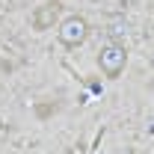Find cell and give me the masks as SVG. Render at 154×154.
Listing matches in <instances>:
<instances>
[{
  "instance_id": "cell-1",
  "label": "cell",
  "mask_w": 154,
  "mask_h": 154,
  "mask_svg": "<svg viewBox=\"0 0 154 154\" xmlns=\"http://www.w3.org/2000/svg\"><path fill=\"white\" fill-rule=\"evenodd\" d=\"M98 65H101V74L110 77V80L122 77L125 65H128V51H125V45L107 42V45L101 48V54H98Z\"/></svg>"
},
{
  "instance_id": "cell-4",
  "label": "cell",
  "mask_w": 154,
  "mask_h": 154,
  "mask_svg": "<svg viewBox=\"0 0 154 154\" xmlns=\"http://www.w3.org/2000/svg\"><path fill=\"white\" fill-rule=\"evenodd\" d=\"M107 36H110V42H116L119 36H125V18H113V21H110Z\"/></svg>"
},
{
  "instance_id": "cell-6",
  "label": "cell",
  "mask_w": 154,
  "mask_h": 154,
  "mask_svg": "<svg viewBox=\"0 0 154 154\" xmlns=\"http://www.w3.org/2000/svg\"><path fill=\"white\" fill-rule=\"evenodd\" d=\"M125 154H134V151H131V148H128V151H125Z\"/></svg>"
},
{
  "instance_id": "cell-2",
  "label": "cell",
  "mask_w": 154,
  "mask_h": 154,
  "mask_svg": "<svg viewBox=\"0 0 154 154\" xmlns=\"http://www.w3.org/2000/svg\"><path fill=\"white\" fill-rule=\"evenodd\" d=\"M57 38H59V45H65V48H80L89 38V24H86V18L83 15L62 18L59 27H57Z\"/></svg>"
},
{
  "instance_id": "cell-5",
  "label": "cell",
  "mask_w": 154,
  "mask_h": 154,
  "mask_svg": "<svg viewBox=\"0 0 154 154\" xmlns=\"http://www.w3.org/2000/svg\"><path fill=\"white\" fill-rule=\"evenodd\" d=\"M151 68H154V51H151Z\"/></svg>"
},
{
  "instance_id": "cell-3",
  "label": "cell",
  "mask_w": 154,
  "mask_h": 154,
  "mask_svg": "<svg viewBox=\"0 0 154 154\" xmlns=\"http://www.w3.org/2000/svg\"><path fill=\"white\" fill-rule=\"evenodd\" d=\"M59 15H62V3H59V0H48V3L36 6V12L30 15V27L38 30V33H42V30H51L59 21Z\"/></svg>"
}]
</instances>
